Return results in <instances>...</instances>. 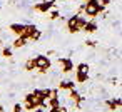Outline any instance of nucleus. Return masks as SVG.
Returning <instances> with one entry per match:
<instances>
[{"label": "nucleus", "mask_w": 122, "mask_h": 112, "mask_svg": "<svg viewBox=\"0 0 122 112\" xmlns=\"http://www.w3.org/2000/svg\"><path fill=\"white\" fill-rule=\"evenodd\" d=\"M82 30L87 32V34H94V32H97V24H95L94 20H87V24L84 25Z\"/></svg>", "instance_id": "nucleus-10"}, {"label": "nucleus", "mask_w": 122, "mask_h": 112, "mask_svg": "<svg viewBox=\"0 0 122 112\" xmlns=\"http://www.w3.org/2000/svg\"><path fill=\"white\" fill-rule=\"evenodd\" d=\"M67 30H69L70 34L80 32V29H79V25H77V15H72V17L67 20Z\"/></svg>", "instance_id": "nucleus-6"}, {"label": "nucleus", "mask_w": 122, "mask_h": 112, "mask_svg": "<svg viewBox=\"0 0 122 112\" xmlns=\"http://www.w3.org/2000/svg\"><path fill=\"white\" fill-rule=\"evenodd\" d=\"M24 69H25L27 72H34V70H35V64H34V57H32V59H29V60L25 62V65H24Z\"/></svg>", "instance_id": "nucleus-15"}, {"label": "nucleus", "mask_w": 122, "mask_h": 112, "mask_svg": "<svg viewBox=\"0 0 122 112\" xmlns=\"http://www.w3.org/2000/svg\"><path fill=\"white\" fill-rule=\"evenodd\" d=\"M105 105L109 107V110L115 112V110H119V109H120V105H122V100H120V97H114V99H109V100L105 102Z\"/></svg>", "instance_id": "nucleus-7"}, {"label": "nucleus", "mask_w": 122, "mask_h": 112, "mask_svg": "<svg viewBox=\"0 0 122 112\" xmlns=\"http://www.w3.org/2000/svg\"><path fill=\"white\" fill-rule=\"evenodd\" d=\"M12 112H22V104H15L14 105V110Z\"/></svg>", "instance_id": "nucleus-21"}, {"label": "nucleus", "mask_w": 122, "mask_h": 112, "mask_svg": "<svg viewBox=\"0 0 122 112\" xmlns=\"http://www.w3.org/2000/svg\"><path fill=\"white\" fill-rule=\"evenodd\" d=\"M69 97H70V100H72V102H74V104H75V105L80 109V104L84 102V97H82V95H80V94H79L75 89L69 90Z\"/></svg>", "instance_id": "nucleus-8"}, {"label": "nucleus", "mask_w": 122, "mask_h": 112, "mask_svg": "<svg viewBox=\"0 0 122 112\" xmlns=\"http://www.w3.org/2000/svg\"><path fill=\"white\" fill-rule=\"evenodd\" d=\"M32 112H44V109H40V107H37V109H34Z\"/></svg>", "instance_id": "nucleus-23"}, {"label": "nucleus", "mask_w": 122, "mask_h": 112, "mask_svg": "<svg viewBox=\"0 0 122 112\" xmlns=\"http://www.w3.org/2000/svg\"><path fill=\"white\" fill-rule=\"evenodd\" d=\"M24 39H27V40H39L40 37H42V32L35 27V25H32V24H25V27H24V35H22Z\"/></svg>", "instance_id": "nucleus-3"}, {"label": "nucleus", "mask_w": 122, "mask_h": 112, "mask_svg": "<svg viewBox=\"0 0 122 112\" xmlns=\"http://www.w3.org/2000/svg\"><path fill=\"white\" fill-rule=\"evenodd\" d=\"M62 112H67V109H65V107H62Z\"/></svg>", "instance_id": "nucleus-25"}, {"label": "nucleus", "mask_w": 122, "mask_h": 112, "mask_svg": "<svg viewBox=\"0 0 122 112\" xmlns=\"http://www.w3.org/2000/svg\"><path fill=\"white\" fill-rule=\"evenodd\" d=\"M47 104H49V107H57V105H60V99H59V95H52V97L47 100Z\"/></svg>", "instance_id": "nucleus-13"}, {"label": "nucleus", "mask_w": 122, "mask_h": 112, "mask_svg": "<svg viewBox=\"0 0 122 112\" xmlns=\"http://www.w3.org/2000/svg\"><path fill=\"white\" fill-rule=\"evenodd\" d=\"M89 80V74H85V72H77L75 70V82L77 84H85Z\"/></svg>", "instance_id": "nucleus-12"}, {"label": "nucleus", "mask_w": 122, "mask_h": 112, "mask_svg": "<svg viewBox=\"0 0 122 112\" xmlns=\"http://www.w3.org/2000/svg\"><path fill=\"white\" fill-rule=\"evenodd\" d=\"M59 64H60L64 74H69V72L74 70V62H72L69 57H60V59H59Z\"/></svg>", "instance_id": "nucleus-5"}, {"label": "nucleus", "mask_w": 122, "mask_h": 112, "mask_svg": "<svg viewBox=\"0 0 122 112\" xmlns=\"http://www.w3.org/2000/svg\"><path fill=\"white\" fill-rule=\"evenodd\" d=\"M25 44H27V39H24V37H17V39H15V42H14L12 45H14L15 49H20V47H24Z\"/></svg>", "instance_id": "nucleus-14"}, {"label": "nucleus", "mask_w": 122, "mask_h": 112, "mask_svg": "<svg viewBox=\"0 0 122 112\" xmlns=\"http://www.w3.org/2000/svg\"><path fill=\"white\" fill-rule=\"evenodd\" d=\"M0 112H5V109H4V105H0Z\"/></svg>", "instance_id": "nucleus-24"}, {"label": "nucleus", "mask_w": 122, "mask_h": 112, "mask_svg": "<svg viewBox=\"0 0 122 112\" xmlns=\"http://www.w3.org/2000/svg\"><path fill=\"white\" fill-rule=\"evenodd\" d=\"M0 45H2V40H0Z\"/></svg>", "instance_id": "nucleus-27"}, {"label": "nucleus", "mask_w": 122, "mask_h": 112, "mask_svg": "<svg viewBox=\"0 0 122 112\" xmlns=\"http://www.w3.org/2000/svg\"><path fill=\"white\" fill-rule=\"evenodd\" d=\"M49 112H62V105H57V107H49Z\"/></svg>", "instance_id": "nucleus-19"}, {"label": "nucleus", "mask_w": 122, "mask_h": 112, "mask_svg": "<svg viewBox=\"0 0 122 112\" xmlns=\"http://www.w3.org/2000/svg\"><path fill=\"white\" fill-rule=\"evenodd\" d=\"M54 7H55V0H44V2L34 5V10H37V12H40V14H47V12H50Z\"/></svg>", "instance_id": "nucleus-4"}, {"label": "nucleus", "mask_w": 122, "mask_h": 112, "mask_svg": "<svg viewBox=\"0 0 122 112\" xmlns=\"http://www.w3.org/2000/svg\"><path fill=\"white\" fill-rule=\"evenodd\" d=\"M99 4L105 9V7H109V5H110V0H99Z\"/></svg>", "instance_id": "nucleus-20"}, {"label": "nucleus", "mask_w": 122, "mask_h": 112, "mask_svg": "<svg viewBox=\"0 0 122 112\" xmlns=\"http://www.w3.org/2000/svg\"><path fill=\"white\" fill-rule=\"evenodd\" d=\"M34 64H35V69H37L40 74L49 72L50 67H52V62H50L49 55H35V57H34Z\"/></svg>", "instance_id": "nucleus-2"}, {"label": "nucleus", "mask_w": 122, "mask_h": 112, "mask_svg": "<svg viewBox=\"0 0 122 112\" xmlns=\"http://www.w3.org/2000/svg\"><path fill=\"white\" fill-rule=\"evenodd\" d=\"M85 2H89V0H84V4H85Z\"/></svg>", "instance_id": "nucleus-26"}, {"label": "nucleus", "mask_w": 122, "mask_h": 112, "mask_svg": "<svg viewBox=\"0 0 122 112\" xmlns=\"http://www.w3.org/2000/svg\"><path fill=\"white\" fill-rule=\"evenodd\" d=\"M59 89H62V90H72V89H75V82L74 80H62L59 84Z\"/></svg>", "instance_id": "nucleus-11"}, {"label": "nucleus", "mask_w": 122, "mask_h": 112, "mask_svg": "<svg viewBox=\"0 0 122 112\" xmlns=\"http://www.w3.org/2000/svg\"><path fill=\"white\" fill-rule=\"evenodd\" d=\"M117 112H120V110H117Z\"/></svg>", "instance_id": "nucleus-28"}, {"label": "nucleus", "mask_w": 122, "mask_h": 112, "mask_svg": "<svg viewBox=\"0 0 122 112\" xmlns=\"http://www.w3.org/2000/svg\"><path fill=\"white\" fill-rule=\"evenodd\" d=\"M85 45H87V47H95V45H97V42H95V40H87V42H85Z\"/></svg>", "instance_id": "nucleus-22"}, {"label": "nucleus", "mask_w": 122, "mask_h": 112, "mask_svg": "<svg viewBox=\"0 0 122 112\" xmlns=\"http://www.w3.org/2000/svg\"><path fill=\"white\" fill-rule=\"evenodd\" d=\"M75 70H77V72H85V74H89V64H85V62H80V64L75 67Z\"/></svg>", "instance_id": "nucleus-16"}, {"label": "nucleus", "mask_w": 122, "mask_h": 112, "mask_svg": "<svg viewBox=\"0 0 122 112\" xmlns=\"http://www.w3.org/2000/svg\"><path fill=\"white\" fill-rule=\"evenodd\" d=\"M24 27H25V24H10V30L17 35V37H22L24 35Z\"/></svg>", "instance_id": "nucleus-9"}, {"label": "nucleus", "mask_w": 122, "mask_h": 112, "mask_svg": "<svg viewBox=\"0 0 122 112\" xmlns=\"http://www.w3.org/2000/svg\"><path fill=\"white\" fill-rule=\"evenodd\" d=\"M105 9L99 4V0H89V2H85L84 4V14H85V17H89L90 20L92 19H95L100 12H104Z\"/></svg>", "instance_id": "nucleus-1"}, {"label": "nucleus", "mask_w": 122, "mask_h": 112, "mask_svg": "<svg viewBox=\"0 0 122 112\" xmlns=\"http://www.w3.org/2000/svg\"><path fill=\"white\" fill-rule=\"evenodd\" d=\"M2 55H4L5 59H10V57H12V49H10V47H4V49H2Z\"/></svg>", "instance_id": "nucleus-17"}, {"label": "nucleus", "mask_w": 122, "mask_h": 112, "mask_svg": "<svg viewBox=\"0 0 122 112\" xmlns=\"http://www.w3.org/2000/svg\"><path fill=\"white\" fill-rule=\"evenodd\" d=\"M59 17H60V12L59 10H50V14H49V19L50 20H57Z\"/></svg>", "instance_id": "nucleus-18"}]
</instances>
